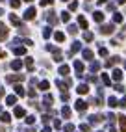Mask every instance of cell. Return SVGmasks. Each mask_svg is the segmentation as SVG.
I'll return each mask as SVG.
<instances>
[{
  "label": "cell",
  "mask_w": 126,
  "mask_h": 132,
  "mask_svg": "<svg viewBox=\"0 0 126 132\" xmlns=\"http://www.w3.org/2000/svg\"><path fill=\"white\" fill-rule=\"evenodd\" d=\"M121 21H122V15L117 13V15H115V22H121Z\"/></svg>",
  "instance_id": "cell-34"
},
{
  "label": "cell",
  "mask_w": 126,
  "mask_h": 132,
  "mask_svg": "<svg viewBox=\"0 0 126 132\" xmlns=\"http://www.w3.org/2000/svg\"><path fill=\"white\" fill-rule=\"evenodd\" d=\"M63 39H65V36H63L61 32H58V34H56V41H63Z\"/></svg>",
  "instance_id": "cell-26"
},
{
  "label": "cell",
  "mask_w": 126,
  "mask_h": 132,
  "mask_svg": "<svg viewBox=\"0 0 126 132\" xmlns=\"http://www.w3.org/2000/svg\"><path fill=\"white\" fill-rule=\"evenodd\" d=\"M87 91H89V87H87L85 84H82V86H78V93H80V95H85Z\"/></svg>",
  "instance_id": "cell-12"
},
{
  "label": "cell",
  "mask_w": 126,
  "mask_h": 132,
  "mask_svg": "<svg viewBox=\"0 0 126 132\" xmlns=\"http://www.w3.org/2000/svg\"><path fill=\"white\" fill-rule=\"evenodd\" d=\"M13 52H15L17 56H22V54H26V48H24V47H15Z\"/></svg>",
  "instance_id": "cell-11"
},
{
  "label": "cell",
  "mask_w": 126,
  "mask_h": 132,
  "mask_svg": "<svg viewBox=\"0 0 126 132\" xmlns=\"http://www.w3.org/2000/svg\"><path fill=\"white\" fill-rule=\"evenodd\" d=\"M26 2H32V0H26Z\"/></svg>",
  "instance_id": "cell-44"
},
{
  "label": "cell",
  "mask_w": 126,
  "mask_h": 132,
  "mask_svg": "<svg viewBox=\"0 0 126 132\" xmlns=\"http://www.w3.org/2000/svg\"><path fill=\"white\" fill-rule=\"evenodd\" d=\"M93 17H95V21H96V22H102V21H104V15H102V13H98V11L93 13Z\"/></svg>",
  "instance_id": "cell-16"
},
{
  "label": "cell",
  "mask_w": 126,
  "mask_h": 132,
  "mask_svg": "<svg viewBox=\"0 0 126 132\" xmlns=\"http://www.w3.org/2000/svg\"><path fill=\"white\" fill-rule=\"evenodd\" d=\"M63 2H67V0H63Z\"/></svg>",
  "instance_id": "cell-45"
},
{
  "label": "cell",
  "mask_w": 126,
  "mask_h": 132,
  "mask_svg": "<svg viewBox=\"0 0 126 132\" xmlns=\"http://www.w3.org/2000/svg\"><path fill=\"white\" fill-rule=\"evenodd\" d=\"M0 97H4V87H0Z\"/></svg>",
  "instance_id": "cell-39"
},
{
  "label": "cell",
  "mask_w": 126,
  "mask_h": 132,
  "mask_svg": "<svg viewBox=\"0 0 126 132\" xmlns=\"http://www.w3.org/2000/svg\"><path fill=\"white\" fill-rule=\"evenodd\" d=\"M33 17H35V10H33V7H28L26 13H24V19H26V21H32Z\"/></svg>",
  "instance_id": "cell-3"
},
{
  "label": "cell",
  "mask_w": 126,
  "mask_h": 132,
  "mask_svg": "<svg viewBox=\"0 0 126 132\" xmlns=\"http://www.w3.org/2000/svg\"><path fill=\"white\" fill-rule=\"evenodd\" d=\"M98 69H100V63H93L91 65V71H98Z\"/></svg>",
  "instance_id": "cell-30"
},
{
  "label": "cell",
  "mask_w": 126,
  "mask_h": 132,
  "mask_svg": "<svg viewBox=\"0 0 126 132\" xmlns=\"http://www.w3.org/2000/svg\"><path fill=\"white\" fill-rule=\"evenodd\" d=\"M61 19H63V21H65V22H67V21L70 19V15H69V13H63V15H61Z\"/></svg>",
  "instance_id": "cell-32"
},
{
  "label": "cell",
  "mask_w": 126,
  "mask_h": 132,
  "mask_svg": "<svg viewBox=\"0 0 126 132\" xmlns=\"http://www.w3.org/2000/svg\"><path fill=\"white\" fill-rule=\"evenodd\" d=\"M41 132H52V130H50V128H48V127H44V128H43V130H41Z\"/></svg>",
  "instance_id": "cell-38"
},
{
  "label": "cell",
  "mask_w": 126,
  "mask_h": 132,
  "mask_svg": "<svg viewBox=\"0 0 126 132\" xmlns=\"http://www.w3.org/2000/svg\"><path fill=\"white\" fill-rule=\"evenodd\" d=\"M117 104H119V101L115 97H110V106H117Z\"/></svg>",
  "instance_id": "cell-24"
},
{
  "label": "cell",
  "mask_w": 126,
  "mask_h": 132,
  "mask_svg": "<svg viewBox=\"0 0 126 132\" xmlns=\"http://www.w3.org/2000/svg\"><path fill=\"white\" fill-rule=\"evenodd\" d=\"M65 130H67V132H73V130H74V125H70V123H69V125H65Z\"/></svg>",
  "instance_id": "cell-28"
},
{
  "label": "cell",
  "mask_w": 126,
  "mask_h": 132,
  "mask_svg": "<svg viewBox=\"0 0 126 132\" xmlns=\"http://www.w3.org/2000/svg\"><path fill=\"white\" fill-rule=\"evenodd\" d=\"M2 13H4V11H2V10H0V15H2Z\"/></svg>",
  "instance_id": "cell-42"
},
{
  "label": "cell",
  "mask_w": 126,
  "mask_h": 132,
  "mask_svg": "<svg viewBox=\"0 0 126 132\" xmlns=\"http://www.w3.org/2000/svg\"><path fill=\"white\" fill-rule=\"evenodd\" d=\"M21 80H24L22 75H10V76H6V82H21Z\"/></svg>",
  "instance_id": "cell-1"
},
{
  "label": "cell",
  "mask_w": 126,
  "mask_h": 132,
  "mask_svg": "<svg viewBox=\"0 0 126 132\" xmlns=\"http://www.w3.org/2000/svg\"><path fill=\"white\" fill-rule=\"evenodd\" d=\"M0 132H4V128H0Z\"/></svg>",
  "instance_id": "cell-43"
},
{
  "label": "cell",
  "mask_w": 126,
  "mask_h": 132,
  "mask_svg": "<svg viewBox=\"0 0 126 132\" xmlns=\"http://www.w3.org/2000/svg\"><path fill=\"white\" fill-rule=\"evenodd\" d=\"M78 22H80V26H82V28H87V21L84 19V17H78Z\"/></svg>",
  "instance_id": "cell-19"
},
{
  "label": "cell",
  "mask_w": 126,
  "mask_h": 132,
  "mask_svg": "<svg viewBox=\"0 0 126 132\" xmlns=\"http://www.w3.org/2000/svg\"><path fill=\"white\" fill-rule=\"evenodd\" d=\"M119 104H121V106H122V108H126V97H124V99H122V101H121Z\"/></svg>",
  "instance_id": "cell-36"
},
{
  "label": "cell",
  "mask_w": 126,
  "mask_h": 132,
  "mask_svg": "<svg viewBox=\"0 0 126 132\" xmlns=\"http://www.w3.org/2000/svg\"><path fill=\"white\" fill-rule=\"evenodd\" d=\"M21 67H22V61H21V60H13V61H11V69L21 71Z\"/></svg>",
  "instance_id": "cell-5"
},
{
  "label": "cell",
  "mask_w": 126,
  "mask_h": 132,
  "mask_svg": "<svg viewBox=\"0 0 126 132\" xmlns=\"http://www.w3.org/2000/svg\"><path fill=\"white\" fill-rule=\"evenodd\" d=\"M6 37H7V26L0 22V41H4Z\"/></svg>",
  "instance_id": "cell-2"
},
{
  "label": "cell",
  "mask_w": 126,
  "mask_h": 132,
  "mask_svg": "<svg viewBox=\"0 0 126 132\" xmlns=\"http://www.w3.org/2000/svg\"><path fill=\"white\" fill-rule=\"evenodd\" d=\"M74 69L78 71V75H80V73H84V63H80V61H74Z\"/></svg>",
  "instance_id": "cell-14"
},
{
  "label": "cell",
  "mask_w": 126,
  "mask_h": 132,
  "mask_svg": "<svg viewBox=\"0 0 126 132\" xmlns=\"http://www.w3.org/2000/svg\"><path fill=\"white\" fill-rule=\"evenodd\" d=\"M70 73V69H69V65H61L59 67V75H63V76H67Z\"/></svg>",
  "instance_id": "cell-10"
},
{
  "label": "cell",
  "mask_w": 126,
  "mask_h": 132,
  "mask_svg": "<svg viewBox=\"0 0 126 132\" xmlns=\"http://www.w3.org/2000/svg\"><path fill=\"white\" fill-rule=\"evenodd\" d=\"M85 108H87V102L85 101H78L76 102V110L78 112H85Z\"/></svg>",
  "instance_id": "cell-4"
},
{
  "label": "cell",
  "mask_w": 126,
  "mask_h": 132,
  "mask_svg": "<svg viewBox=\"0 0 126 132\" xmlns=\"http://www.w3.org/2000/svg\"><path fill=\"white\" fill-rule=\"evenodd\" d=\"M10 21H11V22H13L15 26H19V28H22V24H21V21H19V19H17V15H13V13H11V15H10Z\"/></svg>",
  "instance_id": "cell-9"
},
{
  "label": "cell",
  "mask_w": 126,
  "mask_h": 132,
  "mask_svg": "<svg viewBox=\"0 0 126 132\" xmlns=\"http://www.w3.org/2000/svg\"><path fill=\"white\" fill-rule=\"evenodd\" d=\"M33 121H35V117H33V116H28V117H26V123H28V125H32Z\"/></svg>",
  "instance_id": "cell-27"
},
{
  "label": "cell",
  "mask_w": 126,
  "mask_h": 132,
  "mask_svg": "<svg viewBox=\"0 0 126 132\" xmlns=\"http://www.w3.org/2000/svg\"><path fill=\"white\" fill-rule=\"evenodd\" d=\"M113 32V26L110 24V26H102V34H111Z\"/></svg>",
  "instance_id": "cell-17"
},
{
  "label": "cell",
  "mask_w": 126,
  "mask_h": 132,
  "mask_svg": "<svg viewBox=\"0 0 126 132\" xmlns=\"http://www.w3.org/2000/svg\"><path fill=\"white\" fill-rule=\"evenodd\" d=\"M84 58H85V60H91V58H93V52H91V50H84Z\"/></svg>",
  "instance_id": "cell-22"
},
{
  "label": "cell",
  "mask_w": 126,
  "mask_h": 132,
  "mask_svg": "<svg viewBox=\"0 0 126 132\" xmlns=\"http://www.w3.org/2000/svg\"><path fill=\"white\" fill-rule=\"evenodd\" d=\"M0 2H2V0H0Z\"/></svg>",
  "instance_id": "cell-46"
},
{
  "label": "cell",
  "mask_w": 126,
  "mask_h": 132,
  "mask_svg": "<svg viewBox=\"0 0 126 132\" xmlns=\"http://www.w3.org/2000/svg\"><path fill=\"white\" fill-rule=\"evenodd\" d=\"M10 4H11V7H19L21 6V0H11Z\"/></svg>",
  "instance_id": "cell-25"
},
{
  "label": "cell",
  "mask_w": 126,
  "mask_h": 132,
  "mask_svg": "<svg viewBox=\"0 0 126 132\" xmlns=\"http://www.w3.org/2000/svg\"><path fill=\"white\" fill-rule=\"evenodd\" d=\"M15 102H17V97H15V95L6 97V104H7V106H15Z\"/></svg>",
  "instance_id": "cell-6"
},
{
  "label": "cell",
  "mask_w": 126,
  "mask_h": 132,
  "mask_svg": "<svg viewBox=\"0 0 126 132\" xmlns=\"http://www.w3.org/2000/svg\"><path fill=\"white\" fill-rule=\"evenodd\" d=\"M80 128H82L84 132H89V127H87V125H82V127H80Z\"/></svg>",
  "instance_id": "cell-37"
},
{
  "label": "cell",
  "mask_w": 126,
  "mask_h": 132,
  "mask_svg": "<svg viewBox=\"0 0 126 132\" xmlns=\"http://www.w3.org/2000/svg\"><path fill=\"white\" fill-rule=\"evenodd\" d=\"M26 67L32 71V67H33V60H32V58H26Z\"/></svg>",
  "instance_id": "cell-23"
},
{
  "label": "cell",
  "mask_w": 126,
  "mask_h": 132,
  "mask_svg": "<svg viewBox=\"0 0 126 132\" xmlns=\"http://www.w3.org/2000/svg\"><path fill=\"white\" fill-rule=\"evenodd\" d=\"M119 123H121V130H122V132H126V117H121V121H119Z\"/></svg>",
  "instance_id": "cell-20"
},
{
  "label": "cell",
  "mask_w": 126,
  "mask_h": 132,
  "mask_svg": "<svg viewBox=\"0 0 126 132\" xmlns=\"http://www.w3.org/2000/svg\"><path fill=\"white\" fill-rule=\"evenodd\" d=\"M0 121H2V123H10L11 121V116L7 112H2V113H0Z\"/></svg>",
  "instance_id": "cell-7"
},
{
  "label": "cell",
  "mask_w": 126,
  "mask_h": 132,
  "mask_svg": "<svg viewBox=\"0 0 126 132\" xmlns=\"http://www.w3.org/2000/svg\"><path fill=\"white\" fill-rule=\"evenodd\" d=\"M100 56H107V50L106 48H100Z\"/></svg>",
  "instance_id": "cell-35"
},
{
  "label": "cell",
  "mask_w": 126,
  "mask_h": 132,
  "mask_svg": "<svg viewBox=\"0 0 126 132\" xmlns=\"http://www.w3.org/2000/svg\"><path fill=\"white\" fill-rule=\"evenodd\" d=\"M102 80H104V84H110V76H107V75H102Z\"/></svg>",
  "instance_id": "cell-33"
},
{
  "label": "cell",
  "mask_w": 126,
  "mask_h": 132,
  "mask_svg": "<svg viewBox=\"0 0 126 132\" xmlns=\"http://www.w3.org/2000/svg\"><path fill=\"white\" fill-rule=\"evenodd\" d=\"M84 39H85V41H91V39H93V34H89V32H87L85 36H84Z\"/></svg>",
  "instance_id": "cell-29"
},
{
  "label": "cell",
  "mask_w": 126,
  "mask_h": 132,
  "mask_svg": "<svg viewBox=\"0 0 126 132\" xmlns=\"http://www.w3.org/2000/svg\"><path fill=\"white\" fill-rule=\"evenodd\" d=\"M48 87H50V84H48L47 80H43V82L39 84V89H43V91H47V89H48Z\"/></svg>",
  "instance_id": "cell-15"
},
{
  "label": "cell",
  "mask_w": 126,
  "mask_h": 132,
  "mask_svg": "<svg viewBox=\"0 0 126 132\" xmlns=\"http://www.w3.org/2000/svg\"><path fill=\"white\" fill-rule=\"evenodd\" d=\"M4 56H6V54H4V52H2V50H0V58H4Z\"/></svg>",
  "instance_id": "cell-40"
},
{
  "label": "cell",
  "mask_w": 126,
  "mask_h": 132,
  "mask_svg": "<svg viewBox=\"0 0 126 132\" xmlns=\"http://www.w3.org/2000/svg\"><path fill=\"white\" fill-rule=\"evenodd\" d=\"M113 78H115V80H121V78H122V71H121V69H115V71H113Z\"/></svg>",
  "instance_id": "cell-13"
},
{
  "label": "cell",
  "mask_w": 126,
  "mask_h": 132,
  "mask_svg": "<svg viewBox=\"0 0 126 132\" xmlns=\"http://www.w3.org/2000/svg\"><path fill=\"white\" fill-rule=\"evenodd\" d=\"M15 93L22 97V95H24V89H22V86H15Z\"/></svg>",
  "instance_id": "cell-21"
},
{
  "label": "cell",
  "mask_w": 126,
  "mask_h": 132,
  "mask_svg": "<svg viewBox=\"0 0 126 132\" xmlns=\"http://www.w3.org/2000/svg\"><path fill=\"white\" fill-rule=\"evenodd\" d=\"M13 113H15V117H24V113H26V112H24V108H21V106H17Z\"/></svg>",
  "instance_id": "cell-8"
},
{
  "label": "cell",
  "mask_w": 126,
  "mask_h": 132,
  "mask_svg": "<svg viewBox=\"0 0 126 132\" xmlns=\"http://www.w3.org/2000/svg\"><path fill=\"white\" fill-rule=\"evenodd\" d=\"M98 2H100V4H104V2H106V0H98Z\"/></svg>",
  "instance_id": "cell-41"
},
{
  "label": "cell",
  "mask_w": 126,
  "mask_h": 132,
  "mask_svg": "<svg viewBox=\"0 0 126 132\" xmlns=\"http://www.w3.org/2000/svg\"><path fill=\"white\" fill-rule=\"evenodd\" d=\"M54 0H41V6H48V4H52Z\"/></svg>",
  "instance_id": "cell-31"
},
{
  "label": "cell",
  "mask_w": 126,
  "mask_h": 132,
  "mask_svg": "<svg viewBox=\"0 0 126 132\" xmlns=\"http://www.w3.org/2000/svg\"><path fill=\"white\" fill-rule=\"evenodd\" d=\"M61 113H63V117H70V108H67V106H63Z\"/></svg>",
  "instance_id": "cell-18"
}]
</instances>
